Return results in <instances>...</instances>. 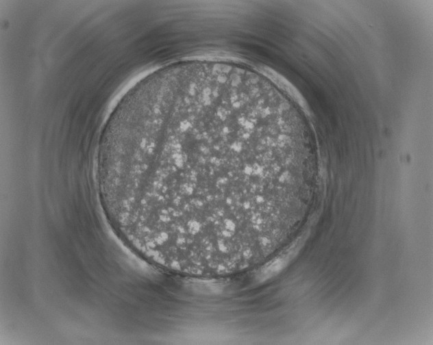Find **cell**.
Here are the masks:
<instances>
[{
  "label": "cell",
  "instance_id": "6da1fadb",
  "mask_svg": "<svg viewBox=\"0 0 433 345\" xmlns=\"http://www.w3.org/2000/svg\"><path fill=\"white\" fill-rule=\"evenodd\" d=\"M278 151L239 121L176 120L129 146L121 186L127 203L165 225L237 227L273 203L266 168Z\"/></svg>",
  "mask_w": 433,
  "mask_h": 345
}]
</instances>
